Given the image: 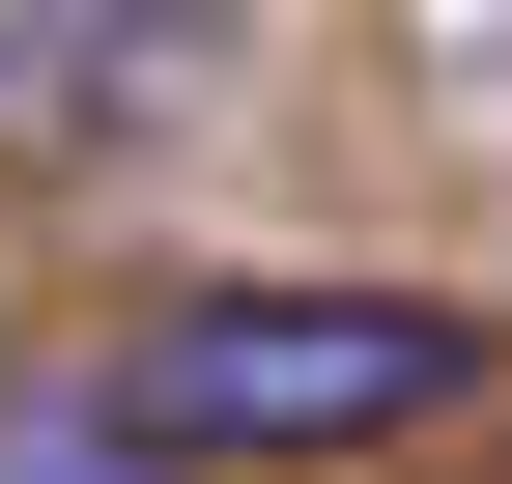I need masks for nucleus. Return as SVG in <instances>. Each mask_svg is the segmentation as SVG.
Here are the masks:
<instances>
[{"instance_id": "obj_1", "label": "nucleus", "mask_w": 512, "mask_h": 484, "mask_svg": "<svg viewBox=\"0 0 512 484\" xmlns=\"http://www.w3.org/2000/svg\"><path fill=\"white\" fill-rule=\"evenodd\" d=\"M512 342L456 285H171L114 342V428L143 456H370V428H456Z\"/></svg>"}, {"instance_id": "obj_3", "label": "nucleus", "mask_w": 512, "mask_h": 484, "mask_svg": "<svg viewBox=\"0 0 512 484\" xmlns=\"http://www.w3.org/2000/svg\"><path fill=\"white\" fill-rule=\"evenodd\" d=\"M0 484H171V456L114 428V371H57V399H0Z\"/></svg>"}, {"instance_id": "obj_2", "label": "nucleus", "mask_w": 512, "mask_h": 484, "mask_svg": "<svg viewBox=\"0 0 512 484\" xmlns=\"http://www.w3.org/2000/svg\"><path fill=\"white\" fill-rule=\"evenodd\" d=\"M171 29H200V0H0V143H29V114H114Z\"/></svg>"}]
</instances>
